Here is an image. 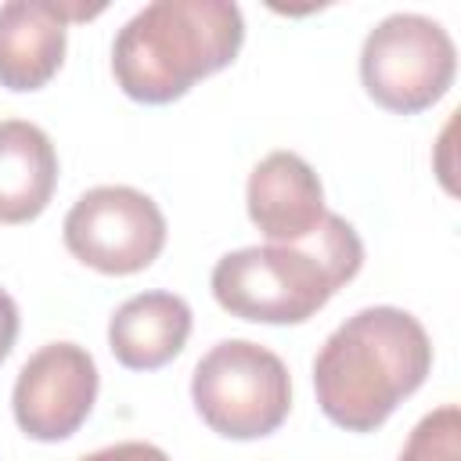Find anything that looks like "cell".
Instances as JSON below:
<instances>
[{"label": "cell", "mask_w": 461, "mask_h": 461, "mask_svg": "<svg viewBox=\"0 0 461 461\" xmlns=\"http://www.w3.org/2000/svg\"><path fill=\"white\" fill-rule=\"evenodd\" d=\"M249 220L270 245H299L324 220V187L313 166L295 151H270L249 173Z\"/></svg>", "instance_id": "9"}, {"label": "cell", "mask_w": 461, "mask_h": 461, "mask_svg": "<svg viewBox=\"0 0 461 461\" xmlns=\"http://www.w3.org/2000/svg\"><path fill=\"white\" fill-rule=\"evenodd\" d=\"M79 461H169V454L155 443H144V439H126V443H112V447H101Z\"/></svg>", "instance_id": "13"}, {"label": "cell", "mask_w": 461, "mask_h": 461, "mask_svg": "<svg viewBox=\"0 0 461 461\" xmlns=\"http://www.w3.org/2000/svg\"><path fill=\"white\" fill-rule=\"evenodd\" d=\"M58 187V151L29 119H0V223L36 220Z\"/></svg>", "instance_id": "11"}, {"label": "cell", "mask_w": 461, "mask_h": 461, "mask_svg": "<svg viewBox=\"0 0 461 461\" xmlns=\"http://www.w3.org/2000/svg\"><path fill=\"white\" fill-rule=\"evenodd\" d=\"M65 249L112 277L137 274L166 249V216L158 202L126 184H101L65 212Z\"/></svg>", "instance_id": "6"}, {"label": "cell", "mask_w": 461, "mask_h": 461, "mask_svg": "<svg viewBox=\"0 0 461 461\" xmlns=\"http://www.w3.org/2000/svg\"><path fill=\"white\" fill-rule=\"evenodd\" d=\"M97 385H101L97 364L83 346L47 342L22 364L14 378V393H11L14 421L29 439L40 443L68 439L90 418Z\"/></svg>", "instance_id": "7"}, {"label": "cell", "mask_w": 461, "mask_h": 461, "mask_svg": "<svg viewBox=\"0 0 461 461\" xmlns=\"http://www.w3.org/2000/svg\"><path fill=\"white\" fill-rule=\"evenodd\" d=\"M14 339H18V303L11 299L7 288H0V364L14 349Z\"/></svg>", "instance_id": "14"}, {"label": "cell", "mask_w": 461, "mask_h": 461, "mask_svg": "<svg viewBox=\"0 0 461 461\" xmlns=\"http://www.w3.org/2000/svg\"><path fill=\"white\" fill-rule=\"evenodd\" d=\"M101 11L104 4L83 7L68 0L0 4V86L14 94L47 86L65 61L68 22H83Z\"/></svg>", "instance_id": "8"}, {"label": "cell", "mask_w": 461, "mask_h": 461, "mask_svg": "<svg viewBox=\"0 0 461 461\" xmlns=\"http://www.w3.org/2000/svg\"><path fill=\"white\" fill-rule=\"evenodd\" d=\"M191 400L212 432L263 439L292 411V378L274 349L249 339H223L194 364Z\"/></svg>", "instance_id": "3"}, {"label": "cell", "mask_w": 461, "mask_h": 461, "mask_svg": "<svg viewBox=\"0 0 461 461\" xmlns=\"http://www.w3.org/2000/svg\"><path fill=\"white\" fill-rule=\"evenodd\" d=\"M457 47L450 32L414 11L382 18L360 47V79L375 104L396 115L432 108L454 83Z\"/></svg>", "instance_id": "5"}, {"label": "cell", "mask_w": 461, "mask_h": 461, "mask_svg": "<svg viewBox=\"0 0 461 461\" xmlns=\"http://www.w3.org/2000/svg\"><path fill=\"white\" fill-rule=\"evenodd\" d=\"M245 43L241 7L230 0L144 4L112 43V76L140 104H169L198 79L227 68Z\"/></svg>", "instance_id": "2"}, {"label": "cell", "mask_w": 461, "mask_h": 461, "mask_svg": "<svg viewBox=\"0 0 461 461\" xmlns=\"http://www.w3.org/2000/svg\"><path fill=\"white\" fill-rule=\"evenodd\" d=\"M216 303L256 324H303L339 292L324 263L306 245H249L216 259Z\"/></svg>", "instance_id": "4"}, {"label": "cell", "mask_w": 461, "mask_h": 461, "mask_svg": "<svg viewBox=\"0 0 461 461\" xmlns=\"http://www.w3.org/2000/svg\"><path fill=\"white\" fill-rule=\"evenodd\" d=\"M432 371L425 324L400 306H364L313 357L324 418L346 432H375Z\"/></svg>", "instance_id": "1"}, {"label": "cell", "mask_w": 461, "mask_h": 461, "mask_svg": "<svg viewBox=\"0 0 461 461\" xmlns=\"http://www.w3.org/2000/svg\"><path fill=\"white\" fill-rule=\"evenodd\" d=\"M396 461H461V411L443 403L429 411L407 436Z\"/></svg>", "instance_id": "12"}, {"label": "cell", "mask_w": 461, "mask_h": 461, "mask_svg": "<svg viewBox=\"0 0 461 461\" xmlns=\"http://www.w3.org/2000/svg\"><path fill=\"white\" fill-rule=\"evenodd\" d=\"M191 335V306L173 292L130 295L108 321V349L130 371H158Z\"/></svg>", "instance_id": "10"}]
</instances>
